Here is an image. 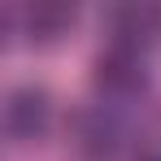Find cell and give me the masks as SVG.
Wrapping results in <instances>:
<instances>
[{
    "label": "cell",
    "mask_w": 161,
    "mask_h": 161,
    "mask_svg": "<svg viewBox=\"0 0 161 161\" xmlns=\"http://www.w3.org/2000/svg\"><path fill=\"white\" fill-rule=\"evenodd\" d=\"M22 18H26V31H31V35L53 39L57 31L74 18V9H65V4H48V0H44V4H26V9H22Z\"/></svg>",
    "instance_id": "7a4b0ae2"
},
{
    "label": "cell",
    "mask_w": 161,
    "mask_h": 161,
    "mask_svg": "<svg viewBox=\"0 0 161 161\" xmlns=\"http://www.w3.org/2000/svg\"><path fill=\"white\" fill-rule=\"evenodd\" d=\"M48 126H53L48 96H44L39 87H18V92L9 96V105H4V131H9V139L31 144V139H44Z\"/></svg>",
    "instance_id": "6da1fadb"
}]
</instances>
